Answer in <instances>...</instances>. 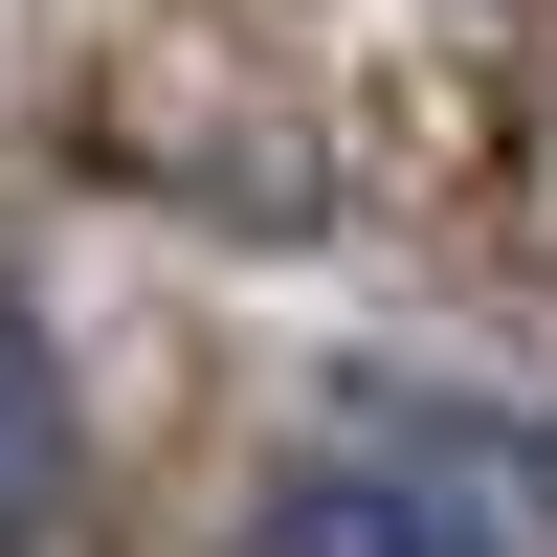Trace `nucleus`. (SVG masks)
I'll return each instance as SVG.
<instances>
[{
  "label": "nucleus",
  "instance_id": "nucleus-1",
  "mask_svg": "<svg viewBox=\"0 0 557 557\" xmlns=\"http://www.w3.org/2000/svg\"><path fill=\"white\" fill-rule=\"evenodd\" d=\"M357 446L424 491L446 557H557V424H491V401H380Z\"/></svg>",
  "mask_w": 557,
  "mask_h": 557
},
{
  "label": "nucleus",
  "instance_id": "nucleus-2",
  "mask_svg": "<svg viewBox=\"0 0 557 557\" xmlns=\"http://www.w3.org/2000/svg\"><path fill=\"white\" fill-rule=\"evenodd\" d=\"M67 513V380H45V335L0 312V557Z\"/></svg>",
  "mask_w": 557,
  "mask_h": 557
}]
</instances>
